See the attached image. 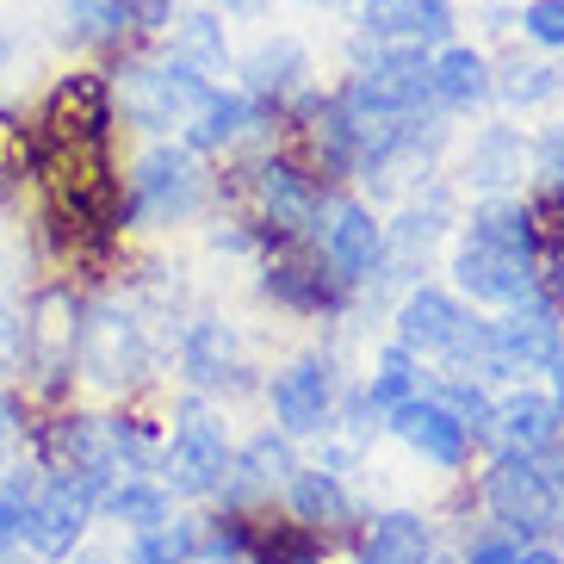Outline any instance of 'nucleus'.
<instances>
[{
    "mask_svg": "<svg viewBox=\"0 0 564 564\" xmlns=\"http://www.w3.org/2000/svg\"><path fill=\"white\" fill-rule=\"evenodd\" d=\"M155 360V341H150V323L131 311L124 299H106L94 311H82V329H75V366H82L94 384H131L143 379Z\"/></svg>",
    "mask_w": 564,
    "mask_h": 564,
    "instance_id": "nucleus-1",
    "label": "nucleus"
},
{
    "mask_svg": "<svg viewBox=\"0 0 564 564\" xmlns=\"http://www.w3.org/2000/svg\"><path fill=\"white\" fill-rule=\"evenodd\" d=\"M106 490H112L106 471H44L32 509H25V546L37 558H68L75 540L87 533V514L100 509Z\"/></svg>",
    "mask_w": 564,
    "mask_h": 564,
    "instance_id": "nucleus-2",
    "label": "nucleus"
},
{
    "mask_svg": "<svg viewBox=\"0 0 564 564\" xmlns=\"http://www.w3.org/2000/svg\"><path fill=\"white\" fill-rule=\"evenodd\" d=\"M212 100V82L205 68L193 63H137L124 75V118L143 124V131H174V124H193Z\"/></svg>",
    "mask_w": 564,
    "mask_h": 564,
    "instance_id": "nucleus-3",
    "label": "nucleus"
},
{
    "mask_svg": "<svg viewBox=\"0 0 564 564\" xmlns=\"http://www.w3.org/2000/svg\"><path fill=\"white\" fill-rule=\"evenodd\" d=\"M199 205H205V167L193 150L162 143V150H150L137 162L131 199H124L131 217H143V224H181V217H193Z\"/></svg>",
    "mask_w": 564,
    "mask_h": 564,
    "instance_id": "nucleus-4",
    "label": "nucleus"
},
{
    "mask_svg": "<svg viewBox=\"0 0 564 564\" xmlns=\"http://www.w3.org/2000/svg\"><path fill=\"white\" fill-rule=\"evenodd\" d=\"M155 465H162V490H174V497H212L217 484H224V471H230V441H224V429L199 403H186L181 429H174V441L162 447Z\"/></svg>",
    "mask_w": 564,
    "mask_h": 564,
    "instance_id": "nucleus-5",
    "label": "nucleus"
},
{
    "mask_svg": "<svg viewBox=\"0 0 564 564\" xmlns=\"http://www.w3.org/2000/svg\"><path fill=\"white\" fill-rule=\"evenodd\" d=\"M484 497H490V509H497L502 528L521 533V540H540V533L558 521L552 484H546V471H540V459H533V453L502 447V459L490 465V478H484Z\"/></svg>",
    "mask_w": 564,
    "mask_h": 564,
    "instance_id": "nucleus-6",
    "label": "nucleus"
},
{
    "mask_svg": "<svg viewBox=\"0 0 564 564\" xmlns=\"http://www.w3.org/2000/svg\"><path fill=\"white\" fill-rule=\"evenodd\" d=\"M453 280L459 292H471L478 304H528L540 299V273H533L528 254L514 249H497V242H484V236H465L459 254H453Z\"/></svg>",
    "mask_w": 564,
    "mask_h": 564,
    "instance_id": "nucleus-7",
    "label": "nucleus"
},
{
    "mask_svg": "<svg viewBox=\"0 0 564 564\" xmlns=\"http://www.w3.org/2000/svg\"><path fill=\"white\" fill-rule=\"evenodd\" d=\"M75 329H82L75 292H63V285L37 292L25 311V366L44 379V391H63V379L75 372Z\"/></svg>",
    "mask_w": 564,
    "mask_h": 564,
    "instance_id": "nucleus-8",
    "label": "nucleus"
},
{
    "mask_svg": "<svg viewBox=\"0 0 564 564\" xmlns=\"http://www.w3.org/2000/svg\"><path fill=\"white\" fill-rule=\"evenodd\" d=\"M44 143H112V87L100 75H68L32 124Z\"/></svg>",
    "mask_w": 564,
    "mask_h": 564,
    "instance_id": "nucleus-9",
    "label": "nucleus"
},
{
    "mask_svg": "<svg viewBox=\"0 0 564 564\" xmlns=\"http://www.w3.org/2000/svg\"><path fill=\"white\" fill-rule=\"evenodd\" d=\"M316 236H323V261L341 273V280H372L384 267V230L372 224V212L354 199H329L323 205V224H316Z\"/></svg>",
    "mask_w": 564,
    "mask_h": 564,
    "instance_id": "nucleus-10",
    "label": "nucleus"
},
{
    "mask_svg": "<svg viewBox=\"0 0 564 564\" xmlns=\"http://www.w3.org/2000/svg\"><path fill=\"white\" fill-rule=\"evenodd\" d=\"M261 205H267V230L273 236H316L329 193L299 162H261Z\"/></svg>",
    "mask_w": 564,
    "mask_h": 564,
    "instance_id": "nucleus-11",
    "label": "nucleus"
},
{
    "mask_svg": "<svg viewBox=\"0 0 564 564\" xmlns=\"http://www.w3.org/2000/svg\"><path fill=\"white\" fill-rule=\"evenodd\" d=\"M490 341H497L502 366L521 379V372H540L564 348V323L546 299H528V304H509L502 323H490Z\"/></svg>",
    "mask_w": 564,
    "mask_h": 564,
    "instance_id": "nucleus-12",
    "label": "nucleus"
},
{
    "mask_svg": "<svg viewBox=\"0 0 564 564\" xmlns=\"http://www.w3.org/2000/svg\"><path fill=\"white\" fill-rule=\"evenodd\" d=\"M329 410H335V372L329 360H299L285 366L273 379V415H280L285 434H323L329 429Z\"/></svg>",
    "mask_w": 564,
    "mask_h": 564,
    "instance_id": "nucleus-13",
    "label": "nucleus"
},
{
    "mask_svg": "<svg viewBox=\"0 0 564 564\" xmlns=\"http://www.w3.org/2000/svg\"><path fill=\"white\" fill-rule=\"evenodd\" d=\"M391 415V434L398 441H410L422 459L434 465H465V447H471V434H465V422L447 410V403H429V398H403L398 410H384Z\"/></svg>",
    "mask_w": 564,
    "mask_h": 564,
    "instance_id": "nucleus-14",
    "label": "nucleus"
},
{
    "mask_svg": "<svg viewBox=\"0 0 564 564\" xmlns=\"http://www.w3.org/2000/svg\"><path fill=\"white\" fill-rule=\"evenodd\" d=\"M366 37L384 44H429L453 32V0H360Z\"/></svg>",
    "mask_w": 564,
    "mask_h": 564,
    "instance_id": "nucleus-15",
    "label": "nucleus"
},
{
    "mask_svg": "<svg viewBox=\"0 0 564 564\" xmlns=\"http://www.w3.org/2000/svg\"><path fill=\"white\" fill-rule=\"evenodd\" d=\"M459 329H465V311L447 299V292H429V285L410 292L403 311H398V348L403 354H434V360H441Z\"/></svg>",
    "mask_w": 564,
    "mask_h": 564,
    "instance_id": "nucleus-16",
    "label": "nucleus"
},
{
    "mask_svg": "<svg viewBox=\"0 0 564 564\" xmlns=\"http://www.w3.org/2000/svg\"><path fill=\"white\" fill-rule=\"evenodd\" d=\"M285 471H299V459H292V434H254L249 447L230 459V471H224V484H217V490H224L230 502H242V497L273 490Z\"/></svg>",
    "mask_w": 564,
    "mask_h": 564,
    "instance_id": "nucleus-17",
    "label": "nucleus"
},
{
    "mask_svg": "<svg viewBox=\"0 0 564 564\" xmlns=\"http://www.w3.org/2000/svg\"><path fill=\"white\" fill-rule=\"evenodd\" d=\"M558 429H564L558 398H540V391H521V398H509L490 415V434L514 453H546L552 441H558Z\"/></svg>",
    "mask_w": 564,
    "mask_h": 564,
    "instance_id": "nucleus-18",
    "label": "nucleus"
},
{
    "mask_svg": "<svg viewBox=\"0 0 564 564\" xmlns=\"http://www.w3.org/2000/svg\"><path fill=\"white\" fill-rule=\"evenodd\" d=\"M236 329L230 323H217V316H199L193 329L181 335V366H186V379L205 384V391H217L224 379H236Z\"/></svg>",
    "mask_w": 564,
    "mask_h": 564,
    "instance_id": "nucleus-19",
    "label": "nucleus"
},
{
    "mask_svg": "<svg viewBox=\"0 0 564 564\" xmlns=\"http://www.w3.org/2000/svg\"><path fill=\"white\" fill-rule=\"evenodd\" d=\"M341 273H323L316 261H267V292L292 311H341Z\"/></svg>",
    "mask_w": 564,
    "mask_h": 564,
    "instance_id": "nucleus-20",
    "label": "nucleus"
},
{
    "mask_svg": "<svg viewBox=\"0 0 564 564\" xmlns=\"http://www.w3.org/2000/svg\"><path fill=\"white\" fill-rule=\"evenodd\" d=\"M360 564H434V533L422 514H379L372 540L360 546Z\"/></svg>",
    "mask_w": 564,
    "mask_h": 564,
    "instance_id": "nucleus-21",
    "label": "nucleus"
},
{
    "mask_svg": "<svg viewBox=\"0 0 564 564\" xmlns=\"http://www.w3.org/2000/svg\"><path fill=\"white\" fill-rule=\"evenodd\" d=\"M429 75H434V100L453 106V112H471L478 100H490V63L465 44H453L441 63H429Z\"/></svg>",
    "mask_w": 564,
    "mask_h": 564,
    "instance_id": "nucleus-22",
    "label": "nucleus"
},
{
    "mask_svg": "<svg viewBox=\"0 0 564 564\" xmlns=\"http://www.w3.org/2000/svg\"><path fill=\"white\" fill-rule=\"evenodd\" d=\"M471 236H484V242H497V249H514V254H528V261H540V224H533V212L521 199L478 205Z\"/></svg>",
    "mask_w": 564,
    "mask_h": 564,
    "instance_id": "nucleus-23",
    "label": "nucleus"
},
{
    "mask_svg": "<svg viewBox=\"0 0 564 564\" xmlns=\"http://www.w3.org/2000/svg\"><path fill=\"white\" fill-rule=\"evenodd\" d=\"M242 75H249V94L285 100V94L299 87V75H304V51L292 44V37H273V44H261V51L242 63Z\"/></svg>",
    "mask_w": 564,
    "mask_h": 564,
    "instance_id": "nucleus-24",
    "label": "nucleus"
},
{
    "mask_svg": "<svg viewBox=\"0 0 564 564\" xmlns=\"http://www.w3.org/2000/svg\"><path fill=\"white\" fill-rule=\"evenodd\" d=\"M521 162H528V143H521V131H509V124H490V131L471 143V181L478 186H509L514 174H521Z\"/></svg>",
    "mask_w": 564,
    "mask_h": 564,
    "instance_id": "nucleus-25",
    "label": "nucleus"
},
{
    "mask_svg": "<svg viewBox=\"0 0 564 564\" xmlns=\"http://www.w3.org/2000/svg\"><path fill=\"white\" fill-rule=\"evenodd\" d=\"M249 118H254V106L242 94H212L205 112L186 124V143L193 150H224V143H236V137L249 131Z\"/></svg>",
    "mask_w": 564,
    "mask_h": 564,
    "instance_id": "nucleus-26",
    "label": "nucleus"
},
{
    "mask_svg": "<svg viewBox=\"0 0 564 564\" xmlns=\"http://www.w3.org/2000/svg\"><path fill=\"white\" fill-rule=\"evenodd\" d=\"M292 514H299L304 528H323V521H348L354 502L335 484V471H299L292 478Z\"/></svg>",
    "mask_w": 564,
    "mask_h": 564,
    "instance_id": "nucleus-27",
    "label": "nucleus"
},
{
    "mask_svg": "<svg viewBox=\"0 0 564 564\" xmlns=\"http://www.w3.org/2000/svg\"><path fill=\"white\" fill-rule=\"evenodd\" d=\"M100 509L112 514L118 528L143 533V528H155V521H167V490L162 484H143V478H124L100 497Z\"/></svg>",
    "mask_w": 564,
    "mask_h": 564,
    "instance_id": "nucleus-28",
    "label": "nucleus"
},
{
    "mask_svg": "<svg viewBox=\"0 0 564 564\" xmlns=\"http://www.w3.org/2000/svg\"><path fill=\"white\" fill-rule=\"evenodd\" d=\"M249 552L261 564H323V540H316V528H273V533H261V528H249Z\"/></svg>",
    "mask_w": 564,
    "mask_h": 564,
    "instance_id": "nucleus-29",
    "label": "nucleus"
},
{
    "mask_svg": "<svg viewBox=\"0 0 564 564\" xmlns=\"http://www.w3.org/2000/svg\"><path fill=\"white\" fill-rule=\"evenodd\" d=\"M199 552V521H155L137 533V564H186Z\"/></svg>",
    "mask_w": 564,
    "mask_h": 564,
    "instance_id": "nucleus-30",
    "label": "nucleus"
},
{
    "mask_svg": "<svg viewBox=\"0 0 564 564\" xmlns=\"http://www.w3.org/2000/svg\"><path fill=\"white\" fill-rule=\"evenodd\" d=\"M37 478H44V471H25V465L0 478V558L19 552V540H25V509H32V497H37Z\"/></svg>",
    "mask_w": 564,
    "mask_h": 564,
    "instance_id": "nucleus-31",
    "label": "nucleus"
},
{
    "mask_svg": "<svg viewBox=\"0 0 564 564\" xmlns=\"http://www.w3.org/2000/svg\"><path fill=\"white\" fill-rule=\"evenodd\" d=\"M415 384H422V372H415V354L391 348L379 360V372H372V384H366V403L372 410H398L403 398H415Z\"/></svg>",
    "mask_w": 564,
    "mask_h": 564,
    "instance_id": "nucleus-32",
    "label": "nucleus"
},
{
    "mask_svg": "<svg viewBox=\"0 0 564 564\" xmlns=\"http://www.w3.org/2000/svg\"><path fill=\"white\" fill-rule=\"evenodd\" d=\"M174 56H181V63H193V68H224V25H217L212 13H193L181 25V44H174Z\"/></svg>",
    "mask_w": 564,
    "mask_h": 564,
    "instance_id": "nucleus-33",
    "label": "nucleus"
},
{
    "mask_svg": "<svg viewBox=\"0 0 564 564\" xmlns=\"http://www.w3.org/2000/svg\"><path fill=\"white\" fill-rule=\"evenodd\" d=\"M490 94H502L509 106H540V100L558 94V75L540 68V63H509L502 68V82H490Z\"/></svg>",
    "mask_w": 564,
    "mask_h": 564,
    "instance_id": "nucleus-34",
    "label": "nucleus"
},
{
    "mask_svg": "<svg viewBox=\"0 0 564 564\" xmlns=\"http://www.w3.org/2000/svg\"><path fill=\"white\" fill-rule=\"evenodd\" d=\"M63 7H68V25H75L82 37H94V44L124 37V25H131L124 0H63Z\"/></svg>",
    "mask_w": 564,
    "mask_h": 564,
    "instance_id": "nucleus-35",
    "label": "nucleus"
},
{
    "mask_svg": "<svg viewBox=\"0 0 564 564\" xmlns=\"http://www.w3.org/2000/svg\"><path fill=\"white\" fill-rule=\"evenodd\" d=\"M441 403H447V410L465 422V434H490V415H497V403L484 398L478 379H441Z\"/></svg>",
    "mask_w": 564,
    "mask_h": 564,
    "instance_id": "nucleus-36",
    "label": "nucleus"
},
{
    "mask_svg": "<svg viewBox=\"0 0 564 564\" xmlns=\"http://www.w3.org/2000/svg\"><path fill=\"white\" fill-rule=\"evenodd\" d=\"M528 37H540L546 51H564V0H533L528 13H521Z\"/></svg>",
    "mask_w": 564,
    "mask_h": 564,
    "instance_id": "nucleus-37",
    "label": "nucleus"
},
{
    "mask_svg": "<svg viewBox=\"0 0 564 564\" xmlns=\"http://www.w3.org/2000/svg\"><path fill=\"white\" fill-rule=\"evenodd\" d=\"M19 360H25V316L0 299V372H13Z\"/></svg>",
    "mask_w": 564,
    "mask_h": 564,
    "instance_id": "nucleus-38",
    "label": "nucleus"
},
{
    "mask_svg": "<svg viewBox=\"0 0 564 564\" xmlns=\"http://www.w3.org/2000/svg\"><path fill=\"white\" fill-rule=\"evenodd\" d=\"M124 13H131V25L155 32V25H167V13H174V0H124Z\"/></svg>",
    "mask_w": 564,
    "mask_h": 564,
    "instance_id": "nucleus-39",
    "label": "nucleus"
},
{
    "mask_svg": "<svg viewBox=\"0 0 564 564\" xmlns=\"http://www.w3.org/2000/svg\"><path fill=\"white\" fill-rule=\"evenodd\" d=\"M540 167H546L552 181H564V124L546 137V143H540Z\"/></svg>",
    "mask_w": 564,
    "mask_h": 564,
    "instance_id": "nucleus-40",
    "label": "nucleus"
},
{
    "mask_svg": "<svg viewBox=\"0 0 564 564\" xmlns=\"http://www.w3.org/2000/svg\"><path fill=\"white\" fill-rule=\"evenodd\" d=\"M514 552H521V546H509V540H484V546H471V558H465V564H514Z\"/></svg>",
    "mask_w": 564,
    "mask_h": 564,
    "instance_id": "nucleus-41",
    "label": "nucleus"
},
{
    "mask_svg": "<svg viewBox=\"0 0 564 564\" xmlns=\"http://www.w3.org/2000/svg\"><path fill=\"white\" fill-rule=\"evenodd\" d=\"M13 434H19V403L0 391V459H7V447H13Z\"/></svg>",
    "mask_w": 564,
    "mask_h": 564,
    "instance_id": "nucleus-42",
    "label": "nucleus"
},
{
    "mask_svg": "<svg viewBox=\"0 0 564 564\" xmlns=\"http://www.w3.org/2000/svg\"><path fill=\"white\" fill-rule=\"evenodd\" d=\"M514 564H564V552H552V546H521V552H514Z\"/></svg>",
    "mask_w": 564,
    "mask_h": 564,
    "instance_id": "nucleus-43",
    "label": "nucleus"
},
{
    "mask_svg": "<svg viewBox=\"0 0 564 564\" xmlns=\"http://www.w3.org/2000/svg\"><path fill=\"white\" fill-rule=\"evenodd\" d=\"M217 7H224V13H236V19H254L267 0H217Z\"/></svg>",
    "mask_w": 564,
    "mask_h": 564,
    "instance_id": "nucleus-44",
    "label": "nucleus"
},
{
    "mask_svg": "<svg viewBox=\"0 0 564 564\" xmlns=\"http://www.w3.org/2000/svg\"><path fill=\"white\" fill-rule=\"evenodd\" d=\"M546 372H552V384H558V410H564V348L546 360Z\"/></svg>",
    "mask_w": 564,
    "mask_h": 564,
    "instance_id": "nucleus-45",
    "label": "nucleus"
},
{
    "mask_svg": "<svg viewBox=\"0 0 564 564\" xmlns=\"http://www.w3.org/2000/svg\"><path fill=\"white\" fill-rule=\"evenodd\" d=\"M552 292L564 299V242H558V254H552Z\"/></svg>",
    "mask_w": 564,
    "mask_h": 564,
    "instance_id": "nucleus-46",
    "label": "nucleus"
},
{
    "mask_svg": "<svg viewBox=\"0 0 564 564\" xmlns=\"http://www.w3.org/2000/svg\"><path fill=\"white\" fill-rule=\"evenodd\" d=\"M186 564H242V558H224V552H193Z\"/></svg>",
    "mask_w": 564,
    "mask_h": 564,
    "instance_id": "nucleus-47",
    "label": "nucleus"
},
{
    "mask_svg": "<svg viewBox=\"0 0 564 564\" xmlns=\"http://www.w3.org/2000/svg\"><path fill=\"white\" fill-rule=\"evenodd\" d=\"M0 564H32V558H13V552H7V558H0Z\"/></svg>",
    "mask_w": 564,
    "mask_h": 564,
    "instance_id": "nucleus-48",
    "label": "nucleus"
},
{
    "mask_svg": "<svg viewBox=\"0 0 564 564\" xmlns=\"http://www.w3.org/2000/svg\"><path fill=\"white\" fill-rule=\"evenodd\" d=\"M82 564H112V558H82Z\"/></svg>",
    "mask_w": 564,
    "mask_h": 564,
    "instance_id": "nucleus-49",
    "label": "nucleus"
},
{
    "mask_svg": "<svg viewBox=\"0 0 564 564\" xmlns=\"http://www.w3.org/2000/svg\"><path fill=\"white\" fill-rule=\"evenodd\" d=\"M323 7H341V0H323Z\"/></svg>",
    "mask_w": 564,
    "mask_h": 564,
    "instance_id": "nucleus-50",
    "label": "nucleus"
}]
</instances>
